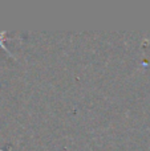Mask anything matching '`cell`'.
Wrapping results in <instances>:
<instances>
[{
  "instance_id": "obj_1",
  "label": "cell",
  "mask_w": 150,
  "mask_h": 151,
  "mask_svg": "<svg viewBox=\"0 0 150 151\" xmlns=\"http://www.w3.org/2000/svg\"><path fill=\"white\" fill-rule=\"evenodd\" d=\"M5 36H7V35H5V32H1V33H0V47H3L5 49V47H4V40H5ZM7 50V49H5Z\"/></svg>"
}]
</instances>
